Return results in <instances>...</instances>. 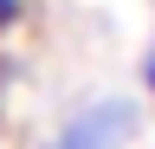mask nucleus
I'll use <instances>...</instances> for the list:
<instances>
[{
  "label": "nucleus",
  "mask_w": 155,
  "mask_h": 149,
  "mask_svg": "<svg viewBox=\"0 0 155 149\" xmlns=\"http://www.w3.org/2000/svg\"><path fill=\"white\" fill-rule=\"evenodd\" d=\"M136 136H142V104L136 97H84L58 117V130L39 149H129Z\"/></svg>",
  "instance_id": "nucleus-1"
},
{
  "label": "nucleus",
  "mask_w": 155,
  "mask_h": 149,
  "mask_svg": "<svg viewBox=\"0 0 155 149\" xmlns=\"http://www.w3.org/2000/svg\"><path fill=\"white\" fill-rule=\"evenodd\" d=\"M13 84H19V59H13V52H0V117H7V97H13Z\"/></svg>",
  "instance_id": "nucleus-3"
},
{
  "label": "nucleus",
  "mask_w": 155,
  "mask_h": 149,
  "mask_svg": "<svg viewBox=\"0 0 155 149\" xmlns=\"http://www.w3.org/2000/svg\"><path fill=\"white\" fill-rule=\"evenodd\" d=\"M149 52H155V39H149Z\"/></svg>",
  "instance_id": "nucleus-4"
},
{
  "label": "nucleus",
  "mask_w": 155,
  "mask_h": 149,
  "mask_svg": "<svg viewBox=\"0 0 155 149\" xmlns=\"http://www.w3.org/2000/svg\"><path fill=\"white\" fill-rule=\"evenodd\" d=\"M26 13H32V0H0V39L26 26Z\"/></svg>",
  "instance_id": "nucleus-2"
}]
</instances>
